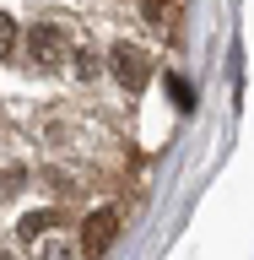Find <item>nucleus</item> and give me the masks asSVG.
<instances>
[{"label":"nucleus","mask_w":254,"mask_h":260,"mask_svg":"<svg viewBox=\"0 0 254 260\" xmlns=\"http://www.w3.org/2000/svg\"><path fill=\"white\" fill-rule=\"evenodd\" d=\"M108 71H114V81H119L125 92H146V81H152V60H146V49H135V44H114L108 49Z\"/></svg>","instance_id":"nucleus-1"},{"label":"nucleus","mask_w":254,"mask_h":260,"mask_svg":"<svg viewBox=\"0 0 254 260\" xmlns=\"http://www.w3.org/2000/svg\"><path fill=\"white\" fill-rule=\"evenodd\" d=\"M119 211L114 206H103V211H92V217H87V228H81V239H76V249L81 255H103V249H108L114 239H119Z\"/></svg>","instance_id":"nucleus-2"},{"label":"nucleus","mask_w":254,"mask_h":260,"mask_svg":"<svg viewBox=\"0 0 254 260\" xmlns=\"http://www.w3.org/2000/svg\"><path fill=\"white\" fill-rule=\"evenodd\" d=\"M65 49H70V44H65V32L54 27V22H38V27H27V54H32L38 65H54Z\"/></svg>","instance_id":"nucleus-3"},{"label":"nucleus","mask_w":254,"mask_h":260,"mask_svg":"<svg viewBox=\"0 0 254 260\" xmlns=\"http://www.w3.org/2000/svg\"><path fill=\"white\" fill-rule=\"evenodd\" d=\"M54 222H60V211H27V217H22V239H27V244H38Z\"/></svg>","instance_id":"nucleus-4"},{"label":"nucleus","mask_w":254,"mask_h":260,"mask_svg":"<svg viewBox=\"0 0 254 260\" xmlns=\"http://www.w3.org/2000/svg\"><path fill=\"white\" fill-rule=\"evenodd\" d=\"M141 11H146V22H152V27H173V0H141Z\"/></svg>","instance_id":"nucleus-5"},{"label":"nucleus","mask_w":254,"mask_h":260,"mask_svg":"<svg viewBox=\"0 0 254 260\" xmlns=\"http://www.w3.org/2000/svg\"><path fill=\"white\" fill-rule=\"evenodd\" d=\"M16 44H22V32H16V22L6 11H0V60H6V54H16Z\"/></svg>","instance_id":"nucleus-6"},{"label":"nucleus","mask_w":254,"mask_h":260,"mask_svg":"<svg viewBox=\"0 0 254 260\" xmlns=\"http://www.w3.org/2000/svg\"><path fill=\"white\" fill-rule=\"evenodd\" d=\"M168 92H173V103H178V109H184V114L195 109V87H190V81H184V76H168Z\"/></svg>","instance_id":"nucleus-7"}]
</instances>
